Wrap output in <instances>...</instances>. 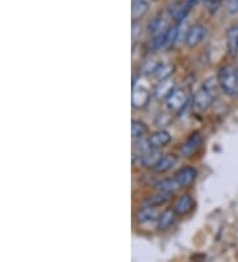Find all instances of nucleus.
<instances>
[{"mask_svg":"<svg viewBox=\"0 0 238 262\" xmlns=\"http://www.w3.org/2000/svg\"><path fill=\"white\" fill-rule=\"evenodd\" d=\"M216 81L208 80L205 83L201 85V88L197 90L193 96V102H192V109L196 114H201L205 112L210 105L213 99L216 97Z\"/></svg>","mask_w":238,"mask_h":262,"instance_id":"1","label":"nucleus"},{"mask_svg":"<svg viewBox=\"0 0 238 262\" xmlns=\"http://www.w3.org/2000/svg\"><path fill=\"white\" fill-rule=\"evenodd\" d=\"M217 83L226 96L237 97L238 96V78L235 69L230 65H224L220 68L217 74Z\"/></svg>","mask_w":238,"mask_h":262,"instance_id":"2","label":"nucleus"},{"mask_svg":"<svg viewBox=\"0 0 238 262\" xmlns=\"http://www.w3.org/2000/svg\"><path fill=\"white\" fill-rule=\"evenodd\" d=\"M188 102H189V94L187 90L180 89V88H175L171 93L165 97V106L169 112H181L188 105Z\"/></svg>","mask_w":238,"mask_h":262,"instance_id":"3","label":"nucleus"},{"mask_svg":"<svg viewBox=\"0 0 238 262\" xmlns=\"http://www.w3.org/2000/svg\"><path fill=\"white\" fill-rule=\"evenodd\" d=\"M203 141V135H201L200 133H193V134L190 135L187 141L183 143V146L180 147V154L184 158H192L194 154L201 148Z\"/></svg>","mask_w":238,"mask_h":262,"instance_id":"4","label":"nucleus"},{"mask_svg":"<svg viewBox=\"0 0 238 262\" xmlns=\"http://www.w3.org/2000/svg\"><path fill=\"white\" fill-rule=\"evenodd\" d=\"M206 33H208V31L201 24H196V26L192 27L185 36V44H187L188 48L197 47L206 37Z\"/></svg>","mask_w":238,"mask_h":262,"instance_id":"5","label":"nucleus"},{"mask_svg":"<svg viewBox=\"0 0 238 262\" xmlns=\"http://www.w3.org/2000/svg\"><path fill=\"white\" fill-rule=\"evenodd\" d=\"M149 97H151V93H149V90L146 86L138 85L137 82H134L133 106L135 109H143L148 103Z\"/></svg>","mask_w":238,"mask_h":262,"instance_id":"6","label":"nucleus"},{"mask_svg":"<svg viewBox=\"0 0 238 262\" xmlns=\"http://www.w3.org/2000/svg\"><path fill=\"white\" fill-rule=\"evenodd\" d=\"M197 176V169L192 166H185L183 168H180L178 172L175 173V179L176 182L180 184L181 188H185V187H189L192 183L194 182Z\"/></svg>","mask_w":238,"mask_h":262,"instance_id":"7","label":"nucleus"},{"mask_svg":"<svg viewBox=\"0 0 238 262\" xmlns=\"http://www.w3.org/2000/svg\"><path fill=\"white\" fill-rule=\"evenodd\" d=\"M193 199L190 195H183L175 202L174 209L175 213L178 214V216H187L192 209H193Z\"/></svg>","mask_w":238,"mask_h":262,"instance_id":"8","label":"nucleus"},{"mask_svg":"<svg viewBox=\"0 0 238 262\" xmlns=\"http://www.w3.org/2000/svg\"><path fill=\"white\" fill-rule=\"evenodd\" d=\"M171 142V135L164 130L156 131L154 134H151L147 139L149 148H162Z\"/></svg>","mask_w":238,"mask_h":262,"instance_id":"9","label":"nucleus"},{"mask_svg":"<svg viewBox=\"0 0 238 262\" xmlns=\"http://www.w3.org/2000/svg\"><path fill=\"white\" fill-rule=\"evenodd\" d=\"M160 216V212H159L158 207H148V205H144L142 209L137 212V219L138 223L140 224H144V223H148V221H156Z\"/></svg>","mask_w":238,"mask_h":262,"instance_id":"10","label":"nucleus"},{"mask_svg":"<svg viewBox=\"0 0 238 262\" xmlns=\"http://www.w3.org/2000/svg\"><path fill=\"white\" fill-rule=\"evenodd\" d=\"M162 158H163V154L162 151H160V148H149V150H147L146 152L142 155L140 163H142L143 167L153 169Z\"/></svg>","mask_w":238,"mask_h":262,"instance_id":"11","label":"nucleus"},{"mask_svg":"<svg viewBox=\"0 0 238 262\" xmlns=\"http://www.w3.org/2000/svg\"><path fill=\"white\" fill-rule=\"evenodd\" d=\"M176 217H178V214L175 213L174 209H167L163 213H160L159 219L156 220V227H158L159 230L169 229L175 224Z\"/></svg>","mask_w":238,"mask_h":262,"instance_id":"12","label":"nucleus"},{"mask_svg":"<svg viewBox=\"0 0 238 262\" xmlns=\"http://www.w3.org/2000/svg\"><path fill=\"white\" fill-rule=\"evenodd\" d=\"M226 47L230 56L238 55V26H233L229 28L226 33Z\"/></svg>","mask_w":238,"mask_h":262,"instance_id":"13","label":"nucleus"},{"mask_svg":"<svg viewBox=\"0 0 238 262\" xmlns=\"http://www.w3.org/2000/svg\"><path fill=\"white\" fill-rule=\"evenodd\" d=\"M172 199V193L168 192H159L153 196H148V198L144 199L143 205H148V207H162L165 205Z\"/></svg>","mask_w":238,"mask_h":262,"instance_id":"14","label":"nucleus"},{"mask_svg":"<svg viewBox=\"0 0 238 262\" xmlns=\"http://www.w3.org/2000/svg\"><path fill=\"white\" fill-rule=\"evenodd\" d=\"M149 6H151V0H133V11H131L133 21L142 19L148 12Z\"/></svg>","mask_w":238,"mask_h":262,"instance_id":"15","label":"nucleus"},{"mask_svg":"<svg viewBox=\"0 0 238 262\" xmlns=\"http://www.w3.org/2000/svg\"><path fill=\"white\" fill-rule=\"evenodd\" d=\"M176 162H178V158L175 157V155H172V154L164 155L162 159L159 160L158 164L154 167L153 171L155 173H165L167 171H169L175 164H176Z\"/></svg>","mask_w":238,"mask_h":262,"instance_id":"16","label":"nucleus"},{"mask_svg":"<svg viewBox=\"0 0 238 262\" xmlns=\"http://www.w3.org/2000/svg\"><path fill=\"white\" fill-rule=\"evenodd\" d=\"M155 187L159 192H168V193H174V192L178 191L179 188H181L180 184L176 182V179H163L159 180L158 183H155Z\"/></svg>","mask_w":238,"mask_h":262,"instance_id":"17","label":"nucleus"},{"mask_svg":"<svg viewBox=\"0 0 238 262\" xmlns=\"http://www.w3.org/2000/svg\"><path fill=\"white\" fill-rule=\"evenodd\" d=\"M153 71L154 76H155L159 81H163L171 76L172 72H174V67H171V65H159V67L154 68Z\"/></svg>","mask_w":238,"mask_h":262,"instance_id":"18","label":"nucleus"},{"mask_svg":"<svg viewBox=\"0 0 238 262\" xmlns=\"http://www.w3.org/2000/svg\"><path fill=\"white\" fill-rule=\"evenodd\" d=\"M131 133H133V139H143L147 134V126L142 121H133Z\"/></svg>","mask_w":238,"mask_h":262,"instance_id":"19","label":"nucleus"},{"mask_svg":"<svg viewBox=\"0 0 238 262\" xmlns=\"http://www.w3.org/2000/svg\"><path fill=\"white\" fill-rule=\"evenodd\" d=\"M228 10L229 12L233 13V15L238 13V0H230L228 4Z\"/></svg>","mask_w":238,"mask_h":262,"instance_id":"20","label":"nucleus"},{"mask_svg":"<svg viewBox=\"0 0 238 262\" xmlns=\"http://www.w3.org/2000/svg\"><path fill=\"white\" fill-rule=\"evenodd\" d=\"M235 73H237V78H238V67L235 68Z\"/></svg>","mask_w":238,"mask_h":262,"instance_id":"21","label":"nucleus"}]
</instances>
